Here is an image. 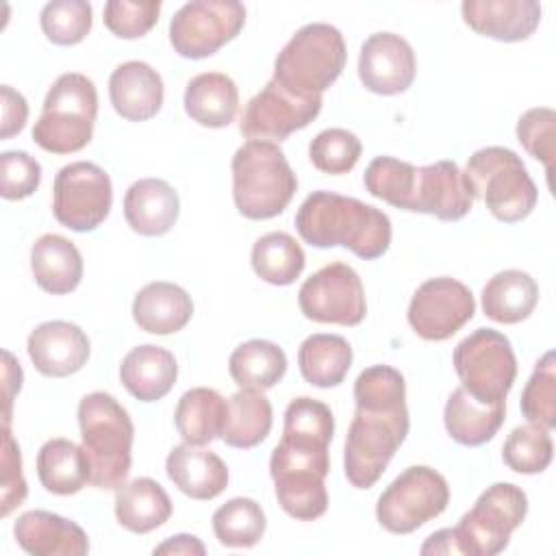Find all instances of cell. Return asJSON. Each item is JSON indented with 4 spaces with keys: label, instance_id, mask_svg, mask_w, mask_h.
Masks as SVG:
<instances>
[{
    "label": "cell",
    "instance_id": "8d00e7d4",
    "mask_svg": "<svg viewBox=\"0 0 556 556\" xmlns=\"http://www.w3.org/2000/svg\"><path fill=\"white\" fill-rule=\"evenodd\" d=\"M304 265L306 256L302 245L287 232H267L252 245V269L269 285L287 287L295 282Z\"/></svg>",
    "mask_w": 556,
    "mask_h": 556
},
{
    "label": "cell",
    "instance_id": "ac0fdd59",
    "mask_svg": "<svg viewBox=\"0 0 556 556\" xmlns=\"http://www.w3.org/2000/svg\"><path fill=\"white\" fill-rule=\"evenodd\" d=\"M473 206V195L454 161H437L415 169L406 211L434 215L441 222H458Z\"/></svg>",
    "mask_w": 556,
    "mask_h": 556
},
{
    "label": "cell",
    "instance_id": "4fadbf2b",
    "mask_svg": "<svg viewBox=\"0 0 556 556\" xmlns=\"http://www.w3.org/2000/svg\"><path fill=\"white\" fill-rule=\"evenodd\" d=\"M245 24L237 0H191L169 20V43L185 59H206L235 39Z\"/></svg>",
    "mask_w": 556,
    "mask_h": 556
},
{
    "label": "cell",
    "instance_id": "8fae6325",
    "mask_svg": "<svg viewBox=\"0 0 556 556\" xmlns=\"http://www.w3.org/2000/svg\"><path fill=\"white\" fill-rule=\"evenodd\" d=\"M450 504L447 480L428 465L406 467L378 497L376 519L393 534H410Z\"/></svg>",
    "mask_w": 556,
    "mask_h": 556
},
{
    "label": "cell",
    "instance_id": "30bf717a",
    "mask_svg": "<svg viewBox=\"0 0 556 556\" xmlns=\"http://www.w3.org/2000/svg\"><path fill=\"white\" fill-rule=\"evenodd\" d=\"M454 369L460 387L480 404L506 402L517 378L510 339L493 328H478L454 348Z\"/></svg>",
    "mask_w": 556,
    "mask_h": 556
},
{
    "label": "cell",
    "instance_id": "b9f144b4",
    "mask_svg": "<svg viewBox=\"0 0 556 556\" xmlns=\"http://www.w3.org/2000/svg\"><path fill=\"white\" fill-rule=\"evenodd\" d=\"M415 169L417 167L413 163H406L393 156H376L367 165L363 174V182L374 198L406 211L410 191H413Z\"/></svg>",
    "mask_w": 556,
    "mask_h": 556
},
{
    "label": "cell",
    "instance_id": "8992f818",
    "mask_svg": "<svg viewBox=\"0 0 556 556\" xmlns=\"http://www.w3.org/2000/svg\"><path fill=\"white\" fill-rule=\"evenodd\" d=\"M463 176L473 200H484L491 215L500 222H521L536 206V185L521 156L508 148L486 146L476 150L469 156Z\"/></svg>",
    "mask_w": 556,
    "mask_h": 556
},
{
    "label": "cell",
    "instance_id": "d6a6232c",
    "mask_svg": "<svg viewBox=\"0 0 556 556\" xmlns=\"http://www.w3.org/2000/svg\"><path fill=\"white\" fill-rule=\"evenodd\" d=\"M274 410L263 391L241 389L226 400V417L219 439L239 450H250L267 439Z\"/></svg>",
    "mask_w": 556,
    "mask_h": 556
},
{
    "label": "cell",
    "instance_id": "5bb4252c",
    "mask_svg": "<svg viewBox=\"0 0 556 556\" xmlns=\"http://www.w3.org/2000/svg\"><path fill=\"white\" fill-rule=\"evenodd\" d=\"M298 304L306 319L319 324L358 326L367 313L361 276L348 263H330L306 278Z\"/></svg>",
    "mask_w": 556,
    "mask_h": 556
},
{
    "label": "cell",
    "instance_id": "ffe728a7",
    "mask_svg": "<svg viewBox=\"0 0 556 556\" xmlns=\"http://www.w3.org/2000/svg\"><path fill=\"white\" fill-rule=\"evenodd\" d=\"M460 11L471 30L506 43L528 39L541 22L536 0H465Z\"/></svg>",
    "mask_w": 556,
    "mask_h": 556
},
{
    "label": "cell",
    "instance_id": "44dd1931",
    "mask_svg": "<svg viewBox=\"0 0 556 556\" xmlns=\"http://www.w3.org/2000/svg\"><path fill=\"white\" fill-rule=\"evenodd\" d=\"M17 545L33 556H83L89 552L87 532L48 510L22 513L13 526Z\"/></svg>",
    "mask_w": 556,
    "mask_h": 556
},
{
    "label": "cell",
    "instance_id": "6da1fadb",
    "mask_svg": "<svg viewBox=\"0 0 556 556\" xmlns=\"http://www.w3.org/2000/svg\"><path fill=\"white\" fill-rule=\"evenodd\" d=\"M356 413L343 450V471L352 486L371 489L408 434L406 382L391 365H371L354 382Z\"/></svg>",
    "mask_w": 556,
    "mask_h": 556
},
{
    "label": "cell",
    "instance_id": "4dcf8cb0",
    "mask_svg": "<svg viewBox=\"0 0 556 556\" xmlns=\"http://www.w3.org/2000/svg\"><path fill=\"white\" fill-rule=\"evenodd\" d=\"M536 302L539 285L521 269L497 271L482 289V311L497 324H519L528 319Z\"/></svg>",
    "mask_w": 556,
    "mask_h": 556
},
{
    "label": "cell",
    "instance_id": "83f0119b",
    "mask_svg": "<svg viewBox=\"0 0 556 556\" xmlns=\"http://www.w3.org/2000/svg\"><path fill=\"white\" fill-rule=\"evenodd\" d=\"M506 417V402L480 404L463 387L454 389L445 402L443 424L447 434L467 447H478L491 441Z\"/></svg>",
    "mask_w": 556,
    "mask_h": 556
},
{
    "label": "cell",
    "instance_id": "d4e9b609",
    "mask_svg": "<svg viewBox=\"0 0 556 556\" xmlns=\"http://www.w3.org/2000/svg\"><path fill=\"white\" fill-rule=\"evenodd\" d=\"M178 378V365L169 350L161 345H137L119 365V380L139 402H156L165 397Z\"/></svg>",
    "mask_w": 556,
    "mask_h": 556
},
{
    "label": "cell",
    "instance_id": "e0dca14e",
    "mask_svg": "<svg viewBox=\"0 0 556 556\" xmlns=\"http://www.w3.org/2000/svg\"><path fill=\"white\" fill-rule=\"evenodd\" d=\"M417 74L413 46L395 33L369 35L358 54V78L371 93L397 96L404 93Z\"/></svg>",
    "mask_w": 556,
    "mask_h": 556
},
{
    "label": "cell",
    "instance_id": "f907efd6",
    "mask_svg": "<svg viewBox=\"0 0 556 556\" xmlns=\"http://www.w3.org/2000/svg\"><path fill=\"white\" fill-rule=\"evenodd\" d=\"M4 367H2V380H4V415H2V424L11 426V406H13V397L15 393H20L22 389V367L15 361V356L4 350Z\"/></svg>",
    "mask_w": 556,
    "mask_h": 556
},
{
    "label": "cell",
    "instance_id": "cb8c5ba5",
    "mask_svg": "<svg viewBox=\"0 0 556 556\" xmlns=\"http://www.w3.org/2000/svg\"><path fill=\"white\" fill-rule=\"evenodd\" d=\"M167 478L191 500H213L228 486V467L202 445H176L165 460Z\"/></svg>",
    "mask_w": 556,
    "mask_h": 556
},
{
    "label": "cell",
    "instance_id": "7402d4cb",
    "mask_svg": "<svg viewBox=\"0 0 556 556\" xmlns=\"http://www.w3.org/2000/svg\"><path fill=\"white\" fill-rule=\"evenodd\" d=\"M163 78L143 61L117 65L109 78V98L115 113L128 122H146L163 106Z\"/></svg>",
    "mask_w": 556,
    "mask_h": 556
},
{
    "label": "cell",
    "instance_id": "e575fe53",
    "mask_svg": "<svg viewBox=\"0 0 556 556\" xmlns=\"http://www.w3.org/2000/svg\"><path fill=\"white\" fill-rule=\"evenodd\" d=\"M228 371L241 389L267 391L282 380L287 371V354L274 341L252 339L232 350Z\"/></svg>",
    "mask_w": 556,
    "mask_h": 556
},
{
    "label": "cell",
    "instance_id": "74e56055",
    "mask_svg": "<svg viewBox=\"0 0 556 556\" xmlns=\"http://www.w3.org/2000/svg\"><path fill=\"white\" fill-rule=\"evenodd\" d=\"M280 508L300 521H313L328 508L324 476L313 471H289L271 476Z\"/></svg>",
    "mask_w": 556,
    "mask_h": 556
},
{
    "label": "cell",
    "instance_id": "816d5d0a",
    "mask_svg": "<svg viewBox=\"0 0 556 556\" xmlns=\"http://www.w3.org/2000/svg\"><path fill=\"white\" fill-rule=\"evenodd\" d=\"M154 554H169V556H174V554H185V556L198 554V556H202V554H206V547L193 534H176V536H169L167 541H163L161 545H156Z\"/></svg>",
    "mask_w": 556,
    "mask_h": 556
},
{
    "label": "cell",
    "instance_id": "60d3db41",
    "mask_svg": "<svg viewBox=\"0 0 556 556\" xmlns=\"http://www.w3.org/2000/svg\"><path fill=\"white\" fill-rule=\"evenodd\" d=\"M521 413L530 424H536L545 430L556 428V356L545 352L523 387L519 400Z\"/></svg>",
    "mask_w": 556,
    "mask_h": 556
},
{
    "label": "cell",
    "instance_id": "ab89813d",
    "mask_svg": "<svg viewBox=\"0 0 556 556\" xmlns=\"http://www.w3.org/2000/svg\"><path fill=\"white\" fill-rule=\"evenodd\" d=\"M554 456V443L549 437V430L528 424L517 426L502 447V458L508 469L517 473H541L549 467Z\"/></svg>",
    "mask_w": 556,
    "mask_h": 556
},
{
    "label": "cell",
    "instance_id": "4316f807",
    "mask_svg": "<svg viewBox=\"0 0 556 556\" xmlns=\"http://www.w3.org/2000/svg\"><path fill=\"white\" fill-rule=\"evenodd\" d=\"M30 271L46 293L65 295L83 280V256L67 237L48 232L30 248Z\"/></svg>",
    "mask_w": 556,
    "mask_h": 556
},
{
    "label": "cell",
    "instance_id": "836d02e7",
    "mask_svg": "<svg viewBox=\"0 0 556 556\" xmlns=\"http://www.w3.org/2000/svg\"><path fill=\"white\" fill-rule=\"evenodd\" d=\"M302 378L319 389H330L343 382L352 367V348L341 334L317 332L302 341L298 350Z\"/></svg>",
    "mask_w": 556,
    "mask_h": 556
},
{
    "label": "cell",
    "instance_id": "52a82bcc",
    "mask_svg": "<svg viewBox=\"0 0 556 556\" xmlns=\"http://www.w3.org/2000/svg\"><path fill=\"white\" fill-rule=\"evenodd\" d=\"M345 41L339 28L313 22L302 26L278 52L274 80L304 96H321L345 67Z\"/></svg>",
    "mask_w": 556,
    "mask_h": 556
},
{
    "label": "cell",
    "instance_id": "603a6c76",
    "mask_svg": "<svg viewBox=\"0 0 556 556\" xmlns=\"http://www.w3.org/2000/svg\"><path fill=\"white\" fill-rule=\"evenodd\" d=\"M180 200L174 187L163 178H141L124 195V217L141 237H161L178 219Z\"/></svg>",
    "mask_w": 556,
    "mask_h": 556
},
{
    "label": "cell",
    "instance_id": "f35d334b",
    "mask_svg": "<svg viewBox=\"0 0 556 556\" xmlns=\"http://www.w3.org/2000/svg\"><path fill=\"white\" fill-rule=\"evenodd\" d=\"M213 532L224 547H252L265 532V513L250 497H232L213 513Z\"/></svg>",
    "mask_w": 556,
    "mask_h": 556
},
{
    "label": "cell",
    "instance_id": "c3c4849f",
    "mask_svg": "<svg viewBox=\"0 0 556 556\" xmlns=\"http://www.w3.org/2000/svg\"><path fill=\"white\" fill-rule=\"evenodd\" d=\"M28 486L22 473L20 445L11 434V426H2V478H0V517H9L26 500Z\"/></svg>",
    "mask_w": 556,
    "mask_h": 556
},
{
    "label": "cell",
    "instance_id": "9c48e42d",
    "mask_svg": "<svg viewBox=\"0 0 556 556\" xmlns=\"http://www.w3.org/2000/svg\"><path fill=\"white\" fill-rule=\"evenodd\" d=\"M334 434L332 410L308 395L295 397L285 410L282 439L269 458V473L313 471L328 476L330 458L328 445Z\"/></svg>",
    "mask_w": 556,
    "mask_h": 556
},
{
    "label": "cell",
    "instance_id": "2e32d148",
    "mask_svg": "<svg viewBox=\"0 0 556 556\" xmlns=\"http://www.w3.org/2000/svg\"><path fill=\"white\" fill-rule=\"evenodd\" d=\"M476 313L469 287L450 276L421 282L408 304V324L426 341H445Z\"/></svg>",
    "mask_w": 556,
    "mask_h": 556
},
{
    "label": "cell",
    "instance_id": "d6986e66",
    "mask_svg": "<svg viewBox=\"0 0 556 556\" xmlns=\"http://www.w3.org/2000/svg\"><path fill=\"white\" fill-rule=\"evenodd\" d=\"M35 369L50 378H65L83 369L89 358V339L80 326L63 319L39 324L26 341Z\"/></svg>",
    "mask_w": 556,
    "mask_h": 556
},
{
    "label": "cell",
    "instance_id": "277c9868",
    "mask_svg": "<svg viewBox=\"0 0 556 556\" xmlns=\"http://www.w3.org/2000/svg\"><path fill=\"white\" fill-rule=\"evenodd\" d=\"M298 189V178L274 141L250 139L232 156V198L248 219L280 215Z\"/></svg>",
    "mask_w": 556,
    "mask_h": 556
},
{
    "label": "cell",
    "instance_id": "ee69618b",
    "mask_svg": "<svg viewBox=\"0 0 556 556\" xmlns=\"http://www.w3.org/2000/svg\"><path fill=\"white\" fill-rule=\"evenodd\" d=\"M363 152L361 139L345 128H326L315 135L308 146L311 163L324 174H348L354 169Z\"/></svg>",
    "mask_w": 556,
    "mask_h": 556
},
{
    "label": "cell",
    "instance_id": "ba28073f",
    "mask_svg": "<svg viewBox=\"0 0 556 556\" xmlns=\"http://www.w3.org/2000/svg\"><path fill=\"white\" fill-rule=\"evenodd\" d=\"M528 497L513 482H495L452 528L456 554L495 556L506 549L510 534L523 523Z\"/></svg>",
    "mask_w": 556,
    "mask_h": 556
},
{
    "label": "cell",
    "instance_id": "3957f363",
    "mask_svg": "<svg viewBox=\"0 0 556 556\" xmlns=\"http://www.w3.org/2000/svg\"><path fill=\"white\" fill-rule=\"evenodd\" d=\"M83 450L96 489H117L126 482L132 463L135 426L128 410L104 391L87 393L78 404Z\"/></svg>",
    "mask_w": 556,
    "mask_h": 556
},
{
    "label": "cell",
    "instance_id": "f6af8a7d",
    "mask_svg": "<svg viewBox=\"0 0 556 556\" xmlns=\"http://www.w3.org/2000/svg\"><path fill=\"white\" fill-rule=\"evenodd\" d=\"M517 139L523 150L545 165L547 185L552 189V172L556 156V113L549 106L528 109L517 122Z\"/></svg>",
    "mask_w": 556,
    "mask_h": 556
},
{
    "label": "cell",
    "instance_id": "7bdbcfd3",
    "mask_svg": "<svg viewBox=\"0 0 556 556\" xmlns=\"http://www.w3.org/2000/svg\"><path fill=\"white\" fill-rule=\"evenodd\" d=\"M91 4L85 0H52L43 4L39 22L52 43L76 46L91 30Z\"/></svg>",
    "mask_w": 556,
    "mask_h": 556
},
{
    "label": "cell",
    "instance_id": "1f68e13d",
    "mask_svg": "<svg viewBox=\"0 0 556 556\" xmlns=\"http://www.w3.org/2000/svg\"><path fill=\"white\" fill-rule=\"evenodd\" d=\"M41 486L54 495H74L91 482V469L83 445L70 439H50L37 452Z\"/></svg>",
    "mask_w": 556,
    "mask_h": 556
},
{
    "label": "cell",
    "instance_id": "7dc6e473",
    "mask_svg": "<svg viewBox=\"0 0 556 556\" xmlns=\"http://www.w3.org/2000/svg\"><path fill=\"white\" fill-rule=\"evenodd\" d=\"M41 182V165L24 150H7L0 154V193L4 200H24L37 191Z\"/></svg>",
    "mask_w": 556,
    "mask_h": 556
},
{
    "label": "cell",
    "instance_id": "d590c367",
    "mask_svg": "<svg viewBox=\"0 0 556 556\" xmlns=\"http://www.w3.org/2000/svg\"><path fill=\"white\" fill-rule=\"evenodd\" d=\"M226 417V400L208 387H195L180 395L174 424L185 443L206 445L222 434Z\"/></svg>",
    "mask_w": 556,
    "mask_h": 556
},
{
    "label": "cell",
    "instance_id": "484cf974",
    "mask_svg": "<svg viewBox=\"0 0 556 556\" xmlns=\"http://www.w3.org/2000/svg\"><path fill=\"white\" fill-rule=\"evenodd\" d=\"M193 315L191 295L167 280L148 282L132 300L135 324L150 334H172L182 330Z\"/></svg>",
    "mask_w": 556,
    "mask_h": 556
},
{
    "label": "cell",
    "instance_id": "681fc988",
    "mask_svg": "<svg viewBox=\"0 0 556 556\" xmlns=\"http://www.w3.org/2000/svg\"><path fill=\"white\" fill-rule=\"evenodd\" d=\"M0 98H2V130H0V139H11L13 135H17L28 119V104L26 98L15 91L9 85L0 87Z\"/></svg>",
    "mask_w": 556,
    "mask_h": 556
},
{
    "label": "cell",
    "instance_id": "7c38bea8",
    "mask_svg": "<svg viewBox=\"0 0 556 556\" xmlns=\"http://www.w3.org/2000/svg\"><path fill=\"white\" fill-rule=\"evenodd\" d=\"M113 185L109 174L89 161H76L59 169L52 187V213L74 232L96 230L111 213Z\"/></svg>",
    "mask_w": 556,
    "mask_h": 556
},
{
    "label": "cell",
    "instance_id": "f1b7e54d",
    "mask_svg": "<svg viewBox=\"0 0 556 556\" xmlns=\"http://www.w3.org/2000/svg\"><path fill=\"white\" fill-rule=\"evenodd\" d=\"M185 111L200 126L224 128L237 117L239 89L228 74H198L187 83Z\"/></svg>",
    "mask_w": 556,
    "mask_h": 556
},
{
    "label": "cell",
    "instance_id": "9a60e30c",
    "mask_svg": "<svg viewBox=\"0 0 556 556\" xmlns=\"http://www.w3.org/2000/svg\"><path fill=\"white\" fill-rule=\"evenodd\" d=\"M321 111V96H304L269 80L243 109L239 130L248 139L282 141L306 128Z\"/></svg>",
    "mask_w": 556,
    "mask_h": 556
},
{
    "label": "cell",
    "instance_id": "5b68a950",
    "mask_svg": "<svg viewBox=\"0 0 556 556\" xmlns=\"http://www.w3.org/2000/svg\"><path fill=\"white\" fill-rule=\"evenodd\" d=\"M98 115V91L91 78L78 72L61 74L48 89L33 141L52 154L83 150L93 137Z\"/></svg>",
    "mask_w": 556,
    "mask_h": 556
},
{
    "label": "cell",
    "instance_id": "bcb514c9",
    "mask_svg": "<svg viewBox=\"0 0 556 556\" xmlns=\"http://www.w3.org/2000/svg\"><path fill=\"white\" fill-rule=\"evenodd\" d=\"M161 0H109L102 11L104 26L122 39H139L154 28Z\"/></svg>",
    "mask_w": 556,
    "mask_h": 556
},
{
    "label": "cell",
    "instance_id": "7a4b0ae2",
    "mask_svg": "<svg viewBox=\"0 0 556 556\" xmlns=\"http://www.w3.org/2000/svg\"><path fill=\"white\" fill-rule=\"evenodd\" d=\"M295 228L313 248H348L363 261L391 245V219L380 208L332 191H313L295 213Z\"/></svg>",
    "mask_w": 556,
    "mask_h": 556
},
{
    "label": "cell",
    "instance_id": "f546056e",
    "mask_svg": "<svg viewBox=\"0 0 556 556\" xmlns=\"http://www.w3.org/2000/svg\"><path fill=\"white\" fill-rule=\"evenodd\" d=\"M115 517L135 534L161 528L172 517V500L152 478H135L115 489Z\"/></svg>",
    "mask_w": 556,
    "mask_h": 556
}]
</instances>
